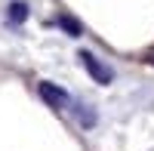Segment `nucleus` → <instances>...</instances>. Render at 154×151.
Here are the masks:
<instances>
[{
  "mask_svg": "<svg viewBox=\"0 0 154 151\" xmlns=\"http://www.w3.org/2000/svg\"><path fill=\"white\" fill-rule=\"evenodd\" d=\"M77 59H80V65L86 68V74H89L96 83H111V80H114V71L105 65V62H99L93 53H89V49H80V53H77Z\"/></svg>",
  "mask_w": 154,
  "mask_h": 151,
  "instance_id": "1",
  "label": "nucleus"
},
{
  "mask_svg": "<svg viewBox=\"0 0 154 151\" xmlns=\"http://www.w3.org/2000/svg\"><path fill=\"white\" fill-rule=\"evenodd\" d=\"M37 93H40V99L49 105V108H56V111H65L68 105H71V96L62 90V86H56V83H49V80H43L40 86H37Z\"/></svg>",
  "mask_w": 154,
  "mask_h": 151,
  "instance_id": "2",
  "label": "nucleus"
},
{
  "mask_svg": "<svg viewBox=\"0 0 154 151\" xmlns=\"http://www.w3.org/2000/svg\"><path fill=\"white\" fill-rule=\"evenodd\" d=\"M59 28H62V31H68L71 37H80V31H83V28H80V22H77L74 16H59Z\"/></svg>",
  "mask_w": 154,
  "mask_h": 151,
  "instance_id": "3",
  "label": "nucleus"
},
{
  "mask_svg": "<svg viewBox=\"0 0 154 151\" xmlns=\"http://www.w3.org/2000/svg\"><path fill=\"white\" fill-rule=\"evenodd\" d=\"M25 19H28V3H9V22H16V25H22Z\"/></svg>",
  "mask_w": 154,
  "mask_h": 151,
  "instance_id": "4",
  "label": "nucleus"
},
{
  "mask_svg": "<svg viewBox=\"0 0 154 151\" xmlns=\"http://www.w3.org/2000/svg\"><path fill=\"white\" fill-rule=\"evenodd\" d=\"M74 111H77V117H80L83 127H93V123H96V111L89 108V105H77Z\"/></svg>",
  "mask_w": 154,
  "mask_h": 151,
  "instance_id": "5",
  "label": "nucleus"
},
{
  "mask_svg": "<svg viewBox=\"0 0 154 151\" xmlns=\"http://www.w3.org/2000/svg\"><path fill=\"white\" fill-rule=\"evenodd\" d=\"M148 62H154V49H151V53H148Z\"/></svg>",
  "mask_w": 154,
  "mask_h": 151,
  "instance_id": "6",
  "label": "nucleus"
}]
</instances>
